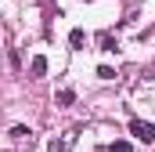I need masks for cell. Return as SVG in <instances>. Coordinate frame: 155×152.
I'll use <instances>...</instances> for the list:
<instances>
[{
	"instance_id": "6da1fadb",
	"label": "cell",
	"mask_w": 155,
	"mask_h": 152,
	"mask_svg": "<svg viewBox=\"0 0 155 152\" xmlns=\"http://www.w3.org/2000/svg\"><path fill=\"white\" fill-rule=\"evenodd\" d=\"M130 134H134L137 141L152 145L155 141V123H148V119H130Z\"/></svg>"
},
{
	"instance_id": "7a4b0ae2",
	"label": "cell",
	"mask_w": 155,
	"mask_h": 152,
	"mask_svg": "<svg viewBox=\"0 0 155 152\" xmlns=\"http://www.w3.org/2000/svg\"><path fill=\"white\" fill-rule=\"evenodd\" d=\"M76 134H79V130H65L61 138H54V141H51V152H69L72 141H76Z\"/></svg>"
},
{
	"instance_id": "3957f363",
	"label": "cell",
	"mask_w": 155,
	"mask_h": 152,
	"mask_svg": "<svg viewBox=\"0 0 155 152\" xmlns=\"http://www.w3.org/2000/svg\"><path fill=\"white\" fill-rule=\"evenodd\" d=\"M29 73H33V76H43V73H47V58H43V54H36V58H33Z\"/></svg>"
},
{
	"instance_id": "277c9868",
	"label": "cell",
	"mask_w": 155,
	"mask_h": 152,
	"mask_svg": "<svg viewBox=\"0 0 155 152\" xmlns=\"http://www.w3.org/2000/svg\"><path fill=\"white\" fill-rule=\"evenodd\" d=\"M25 138H33V130L29 127H11V141L18 145V141H25Z\"/></svg>"
},
{
	"instance_id": "5b68a950",
	"label": "cell",
	"mask_w": 155,
	"mask_h": 152,
	"mask_svg": "<svg viewBox=\"0 0 155 152\" xmlns=\"http://www.w3.org/2000/svg\"><path fill=\"white\" fill-rule=\"evenodd\" d=\"M108 152H134V145H130V141H112Z\"/></svg>"
},
{
	"instance_id": "8992f818",
	"label": "cell",
	"mask_w": 155,
	"mask_h": 152,
	"mask_svg": "<svg viewBox=\"0 0 155 152\" xmlns=\"http://www.w3.org/2000/svg\"><path fill=\"white\" fill-rule=\"evenodd\" d=\"M72 102H76L72 91H58V105H72Z\"/></svg>"
},
{
	"instance_id": "52a82bcc",
	"label": "cell",
	"mask_w": 155,
	"mask_h": 152,
	"mask_svg": "<svg viewBox=\"0 0 155 152\" xmlns=\"http://www.w3.org/2000/svg\"><path fill=\"white\" fill-rule=\"evenodd\" d=\"M101 51H116V40H112V33H101Z\"/></svg>"
},
{
	"instance_id": "ba28073f",
	"label": "cell",
	"mask_w": 155,
	"mask_h": 152,
	"mask_svg": "<svg viewBox=\"0 0 155 152\" xmlns=\"http://www.w3.org/2000/svg\"><path fill=\"white\" fill-rule=\"evenodd\" d=\"M97 76H101V80H116V69H112V65H97Z\"/></svg>"
},
{
	"instance_id": "9c48e42d",
	"label": "cell",
	"mask_w": 155,
	"mask_h": 152,
	"mask_svg": "<svg viewBox=\"0 0 155 152\" xmlns=\"http://www.w3.org/2000/svg\"><path fill=\"white\" fill-rule=\"evenodd\" d=\"M69 43H72V47H83V29H72V33H69Z\"/></svg>"
}]
</instances>
